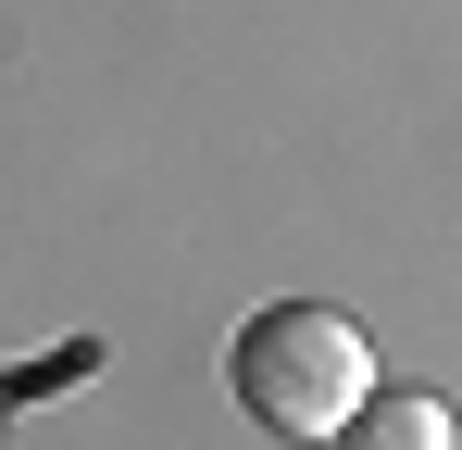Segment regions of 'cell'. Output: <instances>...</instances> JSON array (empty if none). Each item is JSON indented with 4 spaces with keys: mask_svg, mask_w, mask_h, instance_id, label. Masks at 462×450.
Instances as JSON below:
<instances>
[{
    "mask_svg": "<svg viewBox=\"0 0 462 450\" xmlns=\"http://www.w3.org/2000/svg\"><path fill=\"white\" fill-rule=\"evenodd\" d=\"M226 388L275 438H337L363 413V388H375V351H363V325L337 300H263L226 351Z\"/></svg>",
    "mask_w": 462,
    "mask_h": 450,
    "instance_id": "cell-1",
    "label": "cell"
},
{
    "mask_svg": "<svg viewBox=\"0 0 462 450\" xmlns=\"http://www.w3.org/2000/svg\"><path fill=\"white\" fill-rule=\"evenodd\" d=\"M337 438H363V450H462V426H450V400H425V388H363V413Z\"/></svg>",
    "mask_w": 462,
    "mask_h": 450,
    "instance_id": "cell-2",
    "label": "cell"
}]
</instances>
